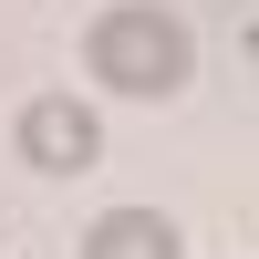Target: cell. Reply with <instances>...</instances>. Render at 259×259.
Here are the masks:
<instances>
[{
	"instance_id": "obj_2",
	"label": "cell",
	"mask_w": 259,
	"mask_h": 259,
	"mask_svg": "<svg viewBox=\"0 0 259 259\" xmlns=\"http://www.w3.org/2000/svg\"><path fill=\"white\" fill-rule=\"evenodd\" d=\"M94 156H104V124H94V104H73V94H41V104H21V166H41V177H83Z\"/></svg>"
},
{
	"instance_id": "obj_1",
	"label": "cell",
	"mask_w": 259,
	"mask_h": 259,
	"mask_svg": "<svg viewBox=\"0 0 259 259\" xmlns=\"http://www.w3.org/2000/svg\"><path fill=\"white\" fill-rule=\"evenodd\" d=\"M83 73H94L104 94L166 104L197 73V41H187V21L156 11V0H114V11H94V31H83Z\"/></svg>"
},
{
	"instance_id": "obj_3",
	"label": "cell",
	"mask_w": 259,
	"mask_h": 259,
	"mask_svg": "<svg viewBox=\"0 0 259 259\" xmlns=\"http://www.w3.org/2000/svg\"><path fill=\"white\" fill-rule=\"evenodd\" d=\"M83 259H187V239L156 207H104V218L83 228Z\"/></svg>"
}]
</instances>
